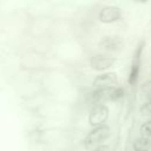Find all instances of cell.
<instances>
[{
	"instance_id": "cell-1",
	"label": "cell",
	"mask_w": 151,
	"mask_h": 151,
	"mask_svg": "<svg viewBox=\"0 0 151 151\" xmlns=\"http://www.w3.org/2000/svg\"><path fill=\"white\" fill-rule=\"evenodd\" d=\"M38 140L44 151H71L72 134L67 127L39 129Z\"/></svg>"
},
{
	"instance_id": "cell-2",
	"label": "cell",
	"mask_w": 151,
	"mask_h": 151,
	"mask_svg": "<svg viewBox=\"0 0 151 151\" xmlns=\"http://www.w3.org/2000/svg\"><path fill=\"white\" fill-rule=\"evenodd\" d=\"M51 54L59 59L64 65L77 66L85 59V50L80 40L76 37L53 44Z\"/></svg>"
},
{
	"instance_id": "cell-3",
	"label": "cell",
	"mask_w": 151,
	"mask_h": 151,
	"mask_svg": "<svg viewBox=\"0 0 151 151\" xmlns=\"http://www.w3.org/2000/svg\"><path fill=\"white\" fill-rule=\"evenodd\" d=\"M33 113H35L42 120L68 122L74 116V109H73V105L47 99Z\"/></svg>"
},
{
	"instance_id": "cell-4",
	"label": "cell",
	"mask_w": 151,
	"mask_h": 151,
	"mask_svg": "<svg viewBox=\"0 0 151 151\" xmlns=\"http://www.w3.org/2000/svg\"><path fill=\"white\" fill-rule=\"evenodd\" d=\"M125 90L122 86H111L103 88H92L85 94V101L91 107L97 104L119 101L124 98Z\"/></svg>"
},
{
	"instance_id": "cell-5",
	"label": "cell",
	"mask_w": 151,
	"mask_h": 151,
	"mask_svg": "<svg viewBox=\"0 0 151 151\" xmlns=\"http://www.w3.org/2000/svg\"><path fill=\"white\" fill-rule=\"evenodd\" d=\"M111 127L107 124H103L92 127L83 139V147L87 151H93L96 147L104 144V142L110 137Z\"/></svg>"
},
{
	"instance_id": "cell-6",
	"label": "cell",
	"mask_w": 151,
	"mask_h": 151,
	"mask_svg": "<svg viewBox=\"0 0 151 151\" xmlns=\"http://www.w3.org/2000/svg\"><path fill=\"white\" fill-rule=\"evenodd\" d=\"M125 48L124 39L118 34H105L100 37L97 42V50L99 53H104L111 57L120 54Z\"/></svg>"
},
{
	"instance_id": "cell-7",
	"label": "cell",
	"mask_w": 151,
	"mask_h": 151,
	"mask_svg": "<svg viewBox=\"0 0 151 151\" xmlns=\"http://www.w3.org/2000/svg\"><path fill=\"white\" fill-rule=\"evenodd\" d=\"M46 55L29 48L20 57V66L27 72H44Z\"/></svg>"
},
{
	"instance_id": "cell-8",
	"label": "cell",
	"mask_w": 151,
	"mask_h": 151,
	"mask_svg": "<svg viewBox=\"0 0 151 151\" xmlns=\"http://www.w3.org/2000/svg\"><path fill=\"white\" fill-rule=\"evenodd\" d=\"M144 46H145V41L140 40L136 45V48H134L133 54H132L130 72H129V76H127V83H129V86H131V87L136 86V84L138 83V79H139L140 67H142V53H143Z\"/></svg>"
},
{
	"instance_id": "cell-9",
	"label": "cell",
	"mask_w": 151,
	"mask_h": 151,
	"mask_svg": "<svg viewBox=\"0 0 151 151\" xmlns=\"http://www.w3.org/2000/svg\"><path fill=\"white\" fill-rule=\"evenodd\" d=\"M87 61H88V66L93 71L101 73V72H107L110 68H112L114 64L117 63V58L104 54V53L96 52L88 57Z\"/></svg>"
},
{
	"instance_id": "cell-10",
	"label": "cell",
	"mask_w": 151,
	"mask_h": 151,
	"mask_svg": "<svg viewBox=\"0 0 151 151\" xmlns=\"http://www.w3.org/2000/svg\"><path fill=\"white\" fill-rule=\"evenodd\" d=\"M53 18H34L31 19L28 25V34L32 39H39L47 37L50 33V28L52 25Z\"/></svg>"
},
{
	"instance_id": "cell-11",
	"label": "cell",
	"mask_w": 151,
	"mask_h": 151,
	"mask_svg": "<svg viewBox=\"0 0 151 151\" xmlns=\"http://www.w3.org/2000/svg\"><path fill=\"white\" fill-rule=\"evenodd\" d=\"M110 116V109L106 104H97L90 107L87 114V123L90 126L96 127L103 124H106Z\"/></svg>"
},
{
	"instance_id": "cell-12",
	"label": "cell",
	"mask_w": 151,
	"mask_h": 151,
	"mask_svg": "<svg viewBox=\"0 0 151 151\" xmlns=\"http://www.w3.org/2000/svg\"><path fill=\"white\" fill-rule=\"evenodd\" d=\"M97 19L99 22L104 25L116 24L123 19V11L120 7L116 5H104L99 9L97 14Z\"/></svg>"
},
{
	"instance_id": "cell-13",
	"label": "cell",
	"mask_w": 151,
	"mask_h": 151,
	"mask_svg": "<svg viewBox=\"0 0 151 151\" xmlns=\"http://www.w3.org/2000/svg\"><path fill=\"white\" fill-rule=\"evenodd\" d=\"M118 84V74L113 71L101 72L94 76L91 81L92 88H103V87H111L117 86Z\"/></svg>"
},
{
	"instance_id": "cell-14",
	"label": "cell",
	"mask_w": 151,
	"mask_h": 151,
	"mask_svg": "<svg viewBox=\"0 0 151 151\" xmlns=\"http://www.w3.org/2000/svg\"><path fill=\"white\" fill-rule=\"evenodd\" d=\"M132 149L133 151H151V139L139 136L134 138L132 143Z\"/></svg>"
},
{
	"instance_id": "cell-15",
	"label": "cell",
	"mask_w": 151,
	"mask_h": 151,
	"mask_svg": "<svg viewBox=\"0 0 151 151\" xmlns=\"http://www.w3.org/2000/svg\"><path fill=\"white\" fill-rule=\"evenodd\" d=\"M139 133H140V136L151 139V119H147V120H145L140 124Z\"/></svg>"
},
{
	"instance_id": "cell-16",
	"label": "cell",
	"mask_w": 151,
	"mask_h": 151,
	"mask_svg": "<svg viewBox=\"0 0 151 151\" xmlns=\"http://www.w3.org/2000/svg\"><path fill=\"white\" fill-rule=\"evenodd\" d=\"M139 113L143 117H147L149 119H151V101H144L139 106Z\"/></svg>"
}]
</instances>
